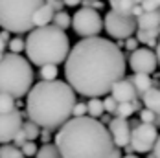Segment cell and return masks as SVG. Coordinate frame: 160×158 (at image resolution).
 <instances>
[{
    "label": "cell",
    "mask_w": 160,
    "mask_h": 158,
    "mask_svg": "<svg viewBox=\"0 0 160 158\" xmlns=\"http://www.w3.org/2000/svg\"><path fill=\"white\" fill-rule=\"evenodd\" d=\"M64 76L76 94L99 97L125 77V53L103 37L81 39L70 48Z\"/></svg>",
    "instance_id": "1"
},
{
    "label": "cell",
    "mask_w": 160,
    "mask_h": 158,
    "mask_svg": "<svg viewBox=\"0 0 160 158\" xmlns=\"http://www.w3.org/2000/svg\"><path fill=\"white\" fill-rule=\"evenodd\" d=\"M22 158H24V156H22Z\"/></svg>",
    "instance_id": "52"
},
{
    "label": "cell",
    "mask_w": 160,
    "mask_h": 158,
    "mask_svg": "<svg viewBox=\"0 0 160 158\" xmlns=\"http://www.w3.org/2000/svg\"><path fill=\"white\" fill-rule=\"evenodd\" d=\"M20 151H22L24 158H30V156H35L39 149H37V143L35 142H26L22 147H20Z\"/></svg>",
    "instance_id": "29"
},
{
    "label": "cell",
    "mask_w": 160,
    "mask_h": 158,
    "mask_svg": "<svg viewBox=\"0 0 160 158\" xmlns=\"http://www.w3.org/2000/svg\"><path fill=\"white\" fill-rule=\"evenodd\" d=\"M122 158H138L136 155H125V156H122Z\"/></svg>",
    "instance_id": "48"
},
{
    "label": "cell",
    "mask_w": 160,
    "mask_h": 158,
    "mask_svg": "<svg viewBox=\"0 0 160 158\" xmlns=\"http://www.w3.org/2000/svg\"><path fill=\"white\" fill-rule=\"evenodd\" d=\"M44 2H46L50 7L53 9V13H59V11H63V7H64L63 0H44Z\"/></svg>",
    "instance_id": "35"
},
{
    "label": "cell",
    "mask_w": 160,
    "mask_h": 158,
    "mask_svg": "<svg viewBox=\"0 0 160 158\" xmlns=\"http://www.w3.org/2000/svg\"><path fill=\"white\" fill-rule=\"evenodd\" d=\"M35 158H61V155H59L55 143H46V145H41L39 147Z\"/></svg>",
    "instance_id": "23"
},
{
    "label": "cell",
    "mask_w": 160,
    "mask_h": 158,
    "mask_svg": "<svg viewBox=\"0 0 160 158\" xmlns=\"http://www.w3.org/2000/svg\"><path fill=\"white\" fill-rule=\"evenodd\" d=\"M4 50H6V42L0 39V53H4Z\"/></svg>",
    "instance_id": "46"
},
{
    "label": "cell",
    "mask_w": 160,
    "mask_h": 158,
    "mask_svg": "<svg viewBox=\"0 0 160 158\" xmlns=\"http://www.w3.org/2000/svg\"><path fill=\"white\" fill-rule=\"evenodd\" d=\"M109 132H111V138L114 142V147H127L131 143V127L129 121L123 118H111V123H109Z\"/></svg>",
    "instance_id": "12"
},
{
    "label": "cell",
    "mask_w": 160,
    "mask_h": 158,
    "mask_svg": "<svg viewBox=\"0 0 160 158\" xmlns=\"http://www.w3.org/2000/svg\"><path fill=\"white\" fill-rule=\"evenodd\" d=\"M85 114H87V103H83V101H78V103L74 105L72 118H85Z\"/></svg>",
    "instance_id": "32"
},
{
    "label": "cell",
    "mask_w": 160,
    "mask_h": 158,
    "mask_svg": "<svg viewBox=\"0 0 160 158\" xmlns=\"http://www.w3.org/2000/svg\"><path fill=\"white\" fill-rule=\"evenodd\" d=\"M26 142H28V138H26V134H24V131L20 129V131L17 132L15 140H13V145H15V147H18V149H20V147H22V145H24V143H26Z\"/></svg>",
    "instance_id": "34"
},
{
    "label": "cell",
    "mask_w": 160,
    "mask_h": 158,
    "mask_svg": "<svg viewBox=\"0 0 160 158\" xmlns=\"http://www.w3.org/2000/svg\"><path fill=\"white\" fill-rule=\"evenodd\" d=\"M129 66L134 74H144V76H151L155 74L158 61L155 55V50L149 48H138L129 55Z\"/></svg>",
    "instance_id": "10"
},
{
    "label": "cell",
    "mask_w": 160,
    "mask_h": 158,
    "mask_svg": "<svg viewBox=\"0 0 160 158\" xmlns=\"http://www.w3.org/2000/svg\"><path fill=\"white\" fill-rule=\"evenodd\" d=\"M153 125L157 127V129H160V116H157V118H155V123H153Z\"/></svg>",
    "instance_id": "47"
},
{
    "label": "cell",
    "mask_w": 160,
    "mask_h": 158,
    "mask_svg": "<svg viewBox=\"0 0 160 158\" xmlns=\"http://www.w3.org/2000/svg\"><path fill=\"white\" fill-rule=\"evenodd\" d=\"M39 76L42 81H55L57 76H59V68L53 66V64H46V66H41L39 70Z\"/></svg>",
    "instance_id": "24"
},
{
    "label": "cell",
    "mask_w": 160,
    "mask_h": 158,
    "mask_svg": "<svg viewBox=\"0 0 160 158\" xmlns=\"http://www.w3.org/2000/svg\"><path fill=\"white\" fill-rule=\"evenodd\" d=\"M22 131H24V134H26L28 142H35V140L41 136V127H37L33 121H30V120L22 121Z\"/></svg>",
    "instance_id": "22"
},
{
    "label": "cell",
    "mask_w": 160,
    "mask_h": 158,
    "mask_svg": "<svg viewBox=\"0 0 160 158\" xmlns=\"http://www.w3.org/2000/svg\"><path fill=\"white\" fill-rule=\"evenodd\" d=\"M61 158H107L114 151L109 129L94 118H70L55 136Z\"/></svg>",
    "instance_id": "3"
},
{
    "label": "cell",
    "mask_w": 160,
    "mask_h": 158,
    "mask_svg": "<svg viewBox=\"0 0 160 158\" xmlns=\"http://www.w3.org/2000/svg\"><path fill=\"white\" fill-rule=\"evenodd\" d=\"M99 120H101V123H103V125H105V123H111V116H107V114H103Z\"/></svg>",
    "instance_id": "45"
},
{
    "label": "cell",
    "mask_w": 160,
    "mask_h": 158,
    "mask_svg": "<svg viewBox=\"0 0 160 158\" xmlns=\"http://www.w3.org/2000/svg\"><path fill=\"white\" fill-rule=\"evenodd\" d=\"M103 6H105V4H103L101 0H94V2H90V6H88V7H90V9H94V11H99V9H103Z\"/></svg>",
    "instance_id": "38"
},
{
    "label": "cell",
    "mask_w": 160,
    "mask_h": 158,
    "mask_svg": "<svg viewBox=\"0 0 160 158\" xmlns=\"http://www.w3.org/2000/svg\"><path fill=\"white\" fill-rule=\"evenodd\" d=\"M103 28L107 30V33L111 35L112 39H118V41H127L138 30L136 18L120 15L116 11H109L105 15V18H103Z\"/></svg>",
    "instance_id": "8"
},
{
    "label": "cell",
    "mask_w": 160,
    "mask_h": 158,
    "mask_svg": "<svg viewBox=\"0 0 160 158\" xmlns=\"http://www.w3.org/2000/svg\"><path fill=\"white\" fill-rule=\"evenodd\" d=\"M138 41H136V37H131V39H127L125 41V53L127 52H134V50H138Z\"/></svg>",
    "instance_id": "36"
},
{
    "label": "cell",
    "mask_w": 160,
    "mask_h": 158,
    "mask_svg": "<svg viewBox=\"0 0 160 158\" xmlns=\"http://www.w3.org/2000/svg\"><path fill=\"white\" fill-rule=\"evenodd\" d=\"M76 92L66 81H39L28 92L26 116L37 127L57 131L72 118Z\"/></svg>",
    "instance_id": "2"
},
{
    "label": "cell",
    "mask_w": 160,
    "mask_h": 158,
    "mask_svg": "<svg viewBox=\"0 0 160 158\" xmlns=\"http://www.w3.org/2000/svg\"><path fill=\"white\" fill-rule=\"evenodd\" d=\"M22 151L15 147L13 143H8V145H2L0 147V158H22Z\"/></svg>",
    "instance_id": "26"
},
{
    "label": "cell",
    "mask_w": 160,
    "mask_h": 158,
    "mask_svg": "<svg viewBox=\"0 0 160 158\" xmlns=\"http://www.w3.org/2000/svg\"><path fill=\"white\" fill-rule=\"evenodd\" d=\"M2 57H4V53H0V61H2Z\"/></svg>",
    "instance_id": "49"
},
{
    "label": "cell",
    "mask_w": 160,
    "mask_h": 158,
    "mask_svg": "<svg viewBox=\"0 0 160 158\" xmlns=\"http://www.w3.org/2000/svg\"><path fill=\"white\" fill-rule=\"evenodd\" d=\"M17 109V103L11 96L0 94V114H9Z\"/></svg>",
    "instance_id": "25"
},
{
    "label": "cell",
    "mask_w": 160,
    "mask_h": 158,
    "mask_svg": "<svg viewBox=\"0 0 160 158\" xmlns=\"http://www.w3.org/2000/svg\"><path fill=\"white\" fill-rule=\"evenodd\" d=\"M103 109H105V112H109V114H116L118 103L114 101V97H112V96H107V97L103 99Z\"/></svg>",
    "instance_id": "30"
},
{
    "label": "cell",
    "mask_w": 160,
    "mask_h": 158,
    "mask_svg": "<svg viewBox=\"0 0 160 158\" xmlns=\"http://www.w3.org/2000/svg\"><path fill=\"white\" fill-rule=\"evenodd\" d=\"M87 114H88V118L99 120V118L105 114L103 99H99V97H92V99H88V101H87Z\"/></svg>",
    "instance_id": "20"
},
{
    "label": "cell",
    "mask_w": 160,
    "mask_h": 158,
    "mask_svg": "<svg viewBox=\"0 0 160 158\" xmlns=\"http://www.w3.org/2000/svg\"><path fill=\"white\" fill-rule=\"evenodd\" d=\"M8 48H9V53L20 55V53L26 50V41H24L22 37H13V39L8 42Z\"/></svg>",
    "instance_id": "27"
},
{
    "label": "cell",
    "mask_w": 160,
    "mask_h": 158,
    "mask_svg": "<svg viewBox=\"0 0 160 158\" xmlns=\"http://www.w3.org/2000/svg\"><path fill=\"white\" fill-rule=\"evenodd\" d=\"M20 129H22V112L18 109L9 114H0V143L2 145L13 142Z\"/></svg>",
    "instance_id": "11"
},
{
    "label": "cell",
    "mask_w": 160,
    "mask_h": 158,
    "mask_svg": "<svg viewBox=\"0 0 160 158\" xmlns=\"http://www.w3.org/2000/svg\"><path fill=\"white\" fill-rule=\"evenodd\" d=\"M72 28L83 39L98 37L103 30V18L98 11L90 7H81L72 17Z\"/></svg>",
    "instance_id": "7"
},
{
    "label": "cell",
    "mask_w": 160,
    "mask_h": 158,
    "mask_svg": "<svg viewBox=\"0 0 160 158\" xmlns=\"http://www.w3.org/2000/svg\"><path fill=\"white\" fill-rule=\"evenodd\" d=\"M155 112L147 111V109H142L140 111V123H149V125H153L155 123Z\"/></svg>",
    "instance_id": "31"
},
{
    "label": "cell",
    "mask_w": 160,
    "mask_h": 158,
    "mask_svg": "<svg viewBox=\"0 0 160 158\" xmlns=\"http://www.w3.org/2000/svg\"><path fill=\"white\" fill-rule=\"evenodd\" d=\"M88 2H94V0H88Z\"/></svg>",
    "instance_id": "51"
},
{
    "label": "cell",
    "mask_w": 160,
    "mask_h": 158,
    "mask_svg": "<svg viewBox=\"0 0 160 158\" xmlns=\"http://www.w3.org/2000/svg\"><path fill=\"white\" fill-rule=\"evenodd\" d=\"M155 55H157V61H158V66H160V39L157 42V48H155Z\"/></svg>",
    "instance_id": "44"
},
{
    "label": "cell",
    "mask_w": 160,
    "mask_h": 158,
    "mask_svg": "<svg viewBox=\"0 0 160 158\" xmlns=\"http://www.w3.org/2000/svg\"><path fill=\"white\" fill-rule=\"evenodd\" d=\"M33 86V68L28 59L15 53H4L0 61V94L13 99L28 96Z\"/></svg>",
    "instance_id": "5"
},
{
    "label": "cell",
    "mask_w": 160,
    "mask_h": 158,
    "mask_svg": "<svg viewBox=\"0 0 160 158\" xmlns=\"http://www.w3.org/2000/svg\"><path fill=\"white\" fill-rule=\"evenodd\" d=\"M26 55L30 64H61L66 61L70 53V41L66 33L61 32L55 26H44V28H33L30 35L26 37Z\"/></svg>",
    "instance_id": "4"
},
{
    "label": "cell",
    "mask_w": 160,
    "mask_h": 158,
    "mask_svg": "<svg viewBox=\"0 0 160 158\" xmlns=\"http://www.w3.org/2000/svg\"><path fill=\"white\" fill-rule=\"evenodd\" d=\"M131 83H132V86H134V90H136V94L138 97L142 99V96L145 92H149L153 86H155V79L151 77V76H144V74H134V76H131Z\"/></svg>",
    "instance_id": "16"
},
{
    "label": "cell",
    "mask_w": 160,
    "mask_h": 158,
    "mask_svg": "<svg viewBox=\"0 0 160 158\" xmlns=\"http://www.w3.org/2000/svg\"><path fill=\"white\" fill-rule=\"evenodd\" d=\"M136 26L142 32L160 28V11H144L140 17H136Z\"/></svg>",
    "instance_id": "15"
},
{
    "label": "cell",
    "mask_w": 160,
    "mask_h": 158,
    "mask_svg": "<svg viewBox=\"0 0 160 158\" xmlns=\"http://www.w3.org/2000/svg\"><path fill=\"white\" fill-rule=\"evenodd\" d=\"M111 96L114 97L116 103H132L134 99H140L129 77L120 79V81L111 88Z\"/></svg>",
    "instance_id": "13"
},
{
    "label": "cell",
    "mask_w": 160,
    "mask_h": 158,
    "mask_svg": "<svg viewBox=\"0 0 160 158\" xmlns=\"http://www.w3.org/2000/svg\"><path fill=\"white\" fill-rule=\"evenodd\" d=\"M53 15H55L53 9L44 2V6H41V7L37 9V13L33 15V28H44V26H50V22L53 20Z\"/></svg>",
    "instance_id": "18"
},
{
    "label": "cell",
    "mask_w": 160,
    "mask_h": 158,
    "mask_svg": "<svg viewBox=\"0 0 160 158\" xmlns=\"http://www.w3.org/2000/svg\"><path fill=\"white\" fill-rule=\"evenodd\" d=\"M0 39H2V41L8 44V42L11 41V37H9V32H4V30H2V32H0Z\"/></svg>",
    "instance_id": "40"
},
{
    "label": "cell",
    "mask_w": 160,
    "mask_h": 158,
    "mask_svg": "<svg viewBox=\"0 0 160 158\" xmlns=\"http://www.w3.org/2000/svg\"><path fill=\"white\" fill-rule=\"evenodd\" d=\"M142 105L144 109L155 112V116H160V88L153 86L149 92L142 96Z\"/></svg>",
    "instance_id": "17"
},
{
    "label": "cell",
    "mask_w": 160,
    "mask_h": 158,
    "mask_svg": "<svg viewBox=\"0 0 160 158\" xmlns=\"http://www.w3.org/2000/svg\"><path fill=\"white\" fill-rule=\"evenodd\" d=\"M52 26H55V28H59L61 32H64L66 28H70V26H72V17L68 15L66 11H59V13H55V15H53Z\"/></svg>",
    "instance_id": "21"
},
{
    "label": "cell",
    "mask_w": 160,
    "mask_h": 158,
    "mask_svg": "<svg viewBox=\"0 0 160 158\" xmlns=\"http://www.w3.org/2000/svg\"><path fill=\"white\" fill-rule=\"evenodd\" d=\"M158 138V129L149 123H138L131 129V147L134 153H151Z\"/></svg>",
    "instance_id": "9"
},
{
    "label": "cell",
    "mask_w": 160,
    "mask_h": 158,
    "mask_svg": "<svg viewBox=\"0 0 160 158\" xmlns=\"http://www.w3.org/2000/svg\"><path fill=\"white\" fill-rule=\"evenodd\" d=\"M153 156H155V158H160V134H158V138H157L155 147H153Z\"/></svg>",
    "instance_id": "39"
},
{
    "label": "cell",
    "mask_w": 160,
    "mask_h": 158,
    "mask_svg": "<svg viewBox=\"0 0 160 158\" xmlns=\"http://www.w3.org/2000/svg\"><path fill=\"white\" fill-rule=\"evenodd\" d=\"M132 107H134V111L136 112L142 111V101H140V99H134V101H132Z\"/></svg>",
    "instance_id": "43"
},
{
    "label": "cell",
    "mask_w": 160,
    "mask_h": 158,
    "mask_svg": "<svg viewBox=\"0 0 160 158\" xmlns=\"http://www.w3.org/2000/svg\"><path fill=\"white\" fill-rule=\"evenodd\" d=\"M39 140L42 142V145H46V143L52 142V131H46V129H41V136H39Z\"/></svg>",
    "instance_id": "37"
},
{
    "label": "cell",
    "mask_w": 160,
    "mask_h": 158,
    "mask_svg": "<svg viewBox=\"0 0 160 158\" xmlns=\"http://www.w3.org/2000/svg\"><path fill=\"white\" fill-rule=\"evenodd\" d=\"M158 39H160V28L149 30V32H142V30L136 32V41L142 42V44H145V48H149V50H151V48H157Z\"/></svg>",
    "instance_id": "19"
},
{
    "label": "cell",
    "mask_w": 160,
    "mask_h": 158,
    "mask_svg": "<svg viewBox=\"0 0 160 158\" xmlns=\"http://www.w3.org/2000/svg\"><path fill=\"white\" fill-rule=\"evenodd\" d=\"M111 2V11H116L120 15L125 17H140L144 11H142V2L144 0H109Z\"/></svg>",
    "instance_id": "14"
},
{
    "label": "cell",
    "mask_w": 160,
    "mask_h": 158,
    "mask_svg": "<svg viewBox=\"0 0 160 158\" xmlns=\"http://www.w3.org/2000/svg\"><path fill=\"white\" fill-rule=\"evenodd\" d=\"M147 158H155V156H153V155H149V156H147Z\"/></svg>",
    "instance_id": "50"
},
{
    "label": "cell",
    "mask_w": 160,
    "mask_h": 158,
    "mask_svg": "<svg viewBox=\"0 0 160 158\" xmlns=\"http://www.w3.org/2000/svg\"><path fill=\"white\" fill-rule=\"evenodd\" d=\"M134 112L136 111H134L132 103H118V109H116L114 118H123V120H127L129 116H132Z\"/></svg>",
    "instance_id": "28"
},
{
    "label": "cell",
    "mask_w": 160,
    "mask_h": 158,
    "mask_svg": "<svg viewBox=\"0 0 160 158\" xmlns=\"http://www.w3.org/2000/svg\"><path fill=\"white\" fill-rule=\"evenodd\" d=\"M64 6H70V7H74V6H79L81 0H63Z\"/></svg>",
    "instance_id": "41"
},
{
    "label": "cell",
    "mask_w": 160,
    "mask_h": 158,
    "mask_svg": "<svg viewBox=\"0 0 160 158\" xmlns=\"http://www.w3.org/2000/svg\"><path fill=\"white\" fill-rule=\"evenodd\" d=\"M44 0H0V28L9 33L33 30V15Z\"/></svg>",
    "instance_id": "6"
},
{
    "label": "cell",
    "mask_w": 160,
    "mask_h": 158,
    "mask_svg": "<svg viewBox=\"0 0 160 158\" xmlns=\"http://www.w3.org/2000/svg\"><path fill=\"white\" fill-rule=\"evenodd\" d=\"M107 158H122V151H120L118 147H114V151H112V153H111Z\"/></svg>",
    "instance_id": "42"
},
{
    "label": "cell",
    "mask_w": 160,
    "mask_h": 158,
    "mask_svg": "<svg viewBox=\"0 0 160 158\" xmlns=\"http://www.w3.org/2000/svg\"><path fill=\"white\" fill-rule=\"evenodd\" d=\"M142 11H160V0H144Z\"/></svg>",
    "instance_id": "33"
}]
</instances>
